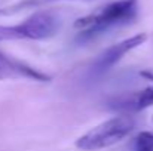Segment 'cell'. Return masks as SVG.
<instances>
[{
    "mask_svg": "<svg viewBox=\"0 0 153 151\" xmlns=\"http://www.w3.org/2000/svg\"><path fill=\"white\" fill-rule=\"evenodd\" d=\"M48 1H73V0H48Z\"/></svg>",
    "mask_w": 153,
    "mask_h": 151,
    "instance_id": "30bf717a",
    "label": "cell"
},
{
    "mask_svg": "<svg viewBox=\"0 0 153 151\" xmlns=\"http://www.w3.org/2000/svg\"><path fill=\"white\" fill-rule=\"evenodd\" d=\"M111 108L119 111H141L146 108L153 107V86L138 91L135 94H128L125 96H117L111 101Z\"/></svg>",
    "mask_w": 153,
    "mask_h": 151,
    "instance_id": "8992f818",
    "label": "cell"
},
{
    "mask_svg": "<svg viewBox=\"0 0 153 151\" xmlns=\"http://www.w3.org/2000/svg\"><path fill=\"white\" fill-rule=\"evenodd\" d=\"M135 129V120L129 116H116L104 120L79 136L76 147L83 151H97L113 147L129 136Z\"/></svg>",
    "mask_w": 153,
    "mask_h": 151,
    "instance_id": "7a4b0ae2",
    "label": "cell"
},
{
    "mask_svg": "<svg viewBox=\"0 0 153 151\" xmlns=\"http://www.w3.org/2000/svg\"><path fill=\"white\" fill-rule=\"evenodd\" d=\"M24 39L27 40H46L53 37L61 25L56 13L51 10H39L19 22Z\"/></svg>",
    "mask_w": 153,
    "mask_h": 151,
    "instance_id": "277c9868",
    "label": "cell"
},
{
    "mask_svg": "<svg viewBox=\"0 0 153 151\" xmlns=\"http://www.w3.org/2000/svg\"><path fill=\"white\" fill-rule=\"evenodd\" d=\"M22 31L19 24L16 25H0V42H7V40H21Z\"/></svg>",
    "mask_w": 153,
    "mask_h": 151,
    "instance_id": "ba28073f",
    "label": "cell"
},
{
    "mask_svg": "<svg viewBox=\"0 0 153 151\" xmlns=\"http://www.w3.org/2000/svg\"><path fill=\"white\" fill-rule=\"evenodd\" d=\"M15 80V79H25L33 82H51V76L36 70L34 67L18 61L15 58L7 56L0 50V80Z\"/></svg>",
    "mask_w": 153,
    "mask_h": 151,
    "instance_id": "5b68a950",
    "label": "cell"
},
{
    "mask_svg": "<svg viewBox=\"0 0 153 151\" xmlns=\"http://www.w3.org/2000/svg\"><path fill=\"white\" fill-rule=\"evenodd\" d=\"M138 10V0H113L89 15L76 19L74 28L77 30V39L88 42L113 28L128 25L137 19Z\"/></svg>",
    "mask_w": 153,
    "mask_h": 151,
    "instance_id": "6da1fadb",
    "label": "cell"
},
{
    "mask_svg": "<svg viewBox=\"0 0 153 151\" xmlns=\"http://www.w3.org/2000/svg\"><path fill=\"white\" fill-rule=\"evenodd\" d=\"M132 151H153V132L143 130L138 132L131 141Z\"/></svg>",
    "mask_w": 153,
    "mask_h": 151,
    "instance_id": "52a82bcc",
    "label": "cell"
},
{
    "mask_svg": "<svg viewBox=\"0 0 153 151\" xmlns=\"http://www.w3.org/2000/svg\"><path fill=\"white\" fill-rule=\"evenodd\" d=\"M146 40H147V34L140 33V34H135L132 37H128V39H125V40H122L119 43H114L113 46L107 48L92 62V65H91V74L95 76V77L105 74L117 62H120L125 58L126 53H129L131 50L140 48Z\"/></svg>",
    "mask_w": 153,
    "mask_h": 151,
    "instance_id": "3957f363",
    "label": "cell"
},
{
    "mask_svg": "<svg viewBox=\"0 0 153 151\" xmlns=\"http://www.w3.org/2000/svg\"><path fill=\"white\" fill-rule=\"evenodd\" d=\"M152 123H153V116H152Z\"/></svg>",
    "mask_w": 153,
    "mask_h": 151,
    "instance_id": "8fae6325",
    "label": "cell"
},
{
    "mask_svg": "<svg viewBox=\"0 0 153 151\" xmlns=\"http://www.w3.org/2000/svg\"><path fill=\"white\" fill-rule=\"evenodd\" d=\"M140 76H141L143 79H146V80H149V82H152V83H153V68H149V70H143V71H140Z\"/></svg>",
    "mask_w": 153,
    "mask_h": 151,
    "instance_id": "9c48e42d",
    "label": "cell"
}]
</instances>
